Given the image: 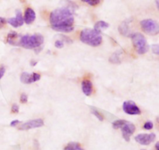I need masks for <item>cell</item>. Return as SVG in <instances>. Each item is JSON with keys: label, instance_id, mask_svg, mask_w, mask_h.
Masks as SVG:
<instances>
[{"label": "cell", "instance_id": "33", "mask_svg": "<svg viewBox=\"0 0 159 150\" xmlns=\"http://www.w3.org/2000/svg\"><path fill=\"white\" fill-rule=\"evenodd\" d=\"M156 6H157V8H159V6H158V0H156Z\"/></svg>", "mask_w": 159, "mask_h": 150}, {"label": "cell", "instance_id": "2", "mask_svg": "<svg viewBox=\"0 0 159 150\" xmlns=\"http://www.w3.org/2000/svg\"><path fill=\"white\" fill-rule=\"evenodd\" d=\"M43 40H44V38L40 34L20 36L18 46L26 48V49H36L37 48H40V45L43 43Z\"/></svg>", "mask_w": 159, "mask_h": 150}, {"label": "cell", "instance_id": "3", "mask_svg": "<svg viewBox=\"0 0 159 150\" xmlns=\"http://www.w3.org/2000/svg\"><path fill=\"white\" fill-rule=\"evenodd\" d=\"M80 40L82 43L92 47H98L102 44V37L100 33L97 32L94 29L82 30L80 34Z\"/></svg>", "mask_w": 159, "mask_h": 150}, {"label": "cell", "instance_id": "4", "mask_svg": "<svg viewBox=\"0 0 159 150\" xmlns=\"http://www.w3.org/2000/svg\"><path fill=\"white\" fill-rule=\"evenodd\" d=\"M132 42L139 54H144L148 51V45L145 37L140 33H135L131 35Z\"/></svg>", "mask_w": 159, "mask_h": 150}, {"label": "cell", "instance_id": "9", "mask_svg": "<svg viewBox=\"0 0 159 150\" xmlns=\"http://www.w3.org/2000/svg\"><path fill=\"white\" fill-rule=\"evenodd\" d=\"M40 75L37 73H33L32 74H30V73L24 72L20 76V81L24 84L33 83V82L40 80Z\"/></svg>", "mask_w": 159, "mask_h": 150}, {"label": "cell", "instance_id": "11", "mask_svg": "<svg viewBox=\"0 0 159 150\" xmlns=\"http://www.w3.org/2000/svg\"><path fill=\"white\" fill-rule=\"evenodd\" d=\"M6 22L15 28L23 26L24 20H23V15H22L21 11L17 10L16 12V16L8 19V20H6Z\"/></svg>", "mask_w": 159, "mask_h": 150}, {"label": "cell", "instance_id": "24", "mask_svg": "<svg viewBox=\"0 0 159 150\" xmlns=\"http://www.w3.org/2000/svg\"><path fill=\"white\" fill-rule=\"evenodd\" d=\"M152 51L156 55H158L159 54V45H153L152 46Z\"/></svg>", "mask_w": 159, "mask_h": 150}, {"label": "cell", "instance_id": "14", "mask_svg": "<svg viewBox=\"0 0 159 150\" xmlns=\"http://www.w3.org/2000/svg\"><path fill=\"white\" fill-rule=\"evenodd\" d=\"M82 90L85 96H89L93 93V83L89 79H84L82 82Z\"/></svg>", "mask_w": 159, "mask_h": 150}, {"label": "cell", "instance_id": "28", "mask_svg": "<svg viewBox=\"0 0 159 150\" xmlns=\"http://www.w3.org/2000/svg\"><path fill=\"white\" fill-rule=\"evenodd\" d=\"M5 72H6V68H5L4 66L0 67V79L3 77L5 74Z\"/></svg>", "mask_w": 159, "mask_h": 150}, {"label": "cell", "instance_id": "30", "mask_svg": "<svg viewBox=\"0 0 159 150\" xmlns=\"http://www.w3.org/2000/svg\"><path fill=\"white\" fill-rule=\"evenodd\" d=\"M61 36L62 38L64 39V40H65L66 42H68V43H72V40H71L70 38H68V37H65V36H64V35H61Z\"/></svg>", "mask_w": 159, "mask_h": 150}, {"label": "cell", "instance_id": "29", "mask_svg": "<svg viewBox=\"0 0 159 150\" xmlns=\"http://www.w3.org/2000/svg\"><path fill=\"white\" fill-rule=\"evenodd\" d=\"M20 123V121H19V120H14V121H12V122L10 123V126L11 127H16V125H18Z\"/></svg>", "mask_w": 159, "mask_h": 150}, {"label": "cell", "instance_id": "15", "mask_svg": "<svg viewBox=\"0 0 159 150\" xmlns=\"http://www.w3.org/2000/svg\"><path fill=\"white\" fill-rule=\"evenodd\" d=\"M19 38H20V36L16 34L14 31L9 33L7 36V42L8 44L11 45H13V46H18V41Z\"/></svg>", "mask_w": 159, "mask_h": 150}, {"label": "cell", "instance_id": "1", "mask_svg": "<svg viewBox=\"0 0 159 150\" xmlns=\"http://www.w3.org/2000/svg\"><path fill=\"white\" fill-rule=\"evenodd\" d=\"M74 9L71 6H62L52 11L50 23L54 30L69 33L74 30Z\"/></svg>", "mask_w": 159, "mask_h": 150}, {"label": "cell", "instance_id": "5", "mask_svg": "<svg viewBox=\"0 0 159 150\" xmlns=\"http://www.w3.org/2000/svg\"><path fill=\"white\" fill-rule=\"evenodd\" d=\"M141 26L143 31L149 35H156L159 33L158 22L152 19H146L141 22Z\"/></svg>", "mask_w": 159, "mask_h": 150}, {"label": "cell", "instance_id": "19", "mask_svg": "<svg viewBox=\"0 0 159 150\" xmlns=\"http://www.w3.org/2000/svg\"><path fill=\"white\" fill-rule=\"evenodd\" d=\"M126 122H127V121H125V120H116L113 122V128L114 129H121Z\"/></svg>", "mask_w": 159, "mask_h": 150}, {"label": "cell", "instance_id": "10", "mask_svg": "<svg viewBox=\"0 0 159 150\" xmlns=\"http://www.w3.org/2000/svg\"><path fill=\"white\" fill-rule=\"evenodd\" d=\"M122 130L123 137L127 142H129L130 139V136L134 133L135 132V126L134 124L130 122H126L121 128Z\"/></svg>", "mask_w": 159, "mask_h": 150}, {"label": "cell", "instance_id": "7", "mask_svg": "<svg viewBox=\"0 0 159 150\" xmlns=\"http://www.w3.org/2000/svg\"><path fill=\"white\" fill-rule=\"evenodd\" d=\"M123 110L126 114L130 115H141V110L134 102L131 101H125L123 104Z\"/></svg>", "mask_w": 159, "mask_h": 150}, {"label": "cell", "instance_id": "20", "mask_svg": "<svg viewBox=\"0 0 159 150\" xmlns=\"http://www.w3.org/2000/svg\"><path fill=\"white\" fill-rule=\"evenodd\" d=\"M91 112H92V114H93V115H95V116H96V118H97L100 121H102L104 120L103 115H102V114L99 111V110H97L96 108H94V107H92Z\"/></svg>", "mask_w": 159, "mask_h": 150}, {"label": "cell", "instance_id": "12", "mask_svg": "<svg viewBox=\"0 0 159 150\" xmlns=\"http://www.w3.org/2000/svg\"><path fill=\"white\" fill-rule=\"evenodd\" d=\"M119 31L120 34L124 37H131L132 34L131 29H130V20H125L120 23L119 26Z\"/></svg>", "mask_w": 159, "mask_h": 150}, {"label": "cell", "instance_id": "26", "mask_svg": "<svg viewBox=\"0 0 159 150\" xmlns=\"http://www.w3.org/2000/svg\"><path fill=\"white\" fill-rule=\"evenodd\" d=\"M55 47L57 48H62L64 47V42L62 41V40H56V42H55Z\"/></svg>", "mask_w": 159, "mask_h": 150}, {"label": "cell", "instance_id": "6", "mask_svg": "<svg viewBox=\"0 0 159 150\" xmlns=\"http://www.w3.org/2000/svg\"><path fill=\"white\" fill-rule=\"evenodd\" d=\"M44 122H43V119H34V120H30V121H28L22 124L20 127L18 128L19 130L22 131H27L33 129H37V128H40L42 126H43Z\"/></svg>", "mask_w": 159, "mask_h": 150}, {"label": "cell", "instance_id": "32", "mask_svg": "<svg viewBox=\"0 0 159 150\" xmlns=\"http://www.w3.org/2000/svg\"><path fill=\"white\" fill-rule=\"evenodd\" d=\"M155 148H156V150H159V143H156V145H155Z\"/></svg>", "mask_w": 159, "mask_h": 150}, {"label": "cell", "instance_id": "27", "mask_svg": "<svg viewBox=\"0 0 159 150\" xmlns=\"http://www.w3.org/2000/svg\"><path fill=\"white\" fill-rule=\"evenodd\" d=\"M6 23V20L3 17H0V29L2 28L5 26V24Z\"/></svg>", "mask_w": 159, "mask_h": 150}, {"label": "cell", "instance_id": "21", "mask_svg": "<svg viewBox=\"0 0 159 150\" xmlns=\"http://www.w3.org/2000/svg\"><path fill=\"white\" fill-rule=\"evenodd\" d=\"M83 2H85L87 3V4H89V6H97V5L99 4V2H100L101 0H82Z\"/></svg>", "mask_w": 159, "mask_h": 150}, {"label": "cell", "instance_id": "22", "mask_svg": "<svg viewBox=\"0 0 159 150\" xmlns=\"http://www.w3.org/2000/svg\"><path fill=\"white\" fill-rule=\"evenodd\" d=\"M153 127L154 124L152 121H147L144 124V129H146V130H151V129H153Z\"/></svg>", "mask_w": 159, "mask_h": 150}, {"label": "cell", "instance_id": "17", "mask_svg": "<svg viewBox=\"0 0 159 150\" xmlns=\"http://www.w3.org/2000/svg\"><path fill=\"white\" fill-rule=\"evenodd\" d=\"M109 26H110V24H109L108 23H107V22L105 21H102V20H100V21H98L97 23L95 24L94 30L97 31V32L101 33V30H102L107 29Z\"/></svg>", "mask_w": 159, "mask_h": 150}, {"label": "cell", "instance_id": "13", "mask_svg": "<svg viewBox=\"0 0 159 150\" xmlns=\"http://www.w3.org/2000/svg\"><path fill=\"white\" fill-rule=\"evenodd\" d=\"M36 19V13L32 8H27L25 11L24 17L23 20L26 24H30L35 20Z\"/></svg>", "mask_w": 159, "mask_h": 150}, {"label": "cell", "instance_id": "34", "mask_svg": "<svg viewBox=\"0 0 159 150\" xmlns=\"http://www.w3.org/2000/svg\"><path fill=\"white\" fill-rule=\"evenodd\" d=\"M80 150H85V149H82H82H81Z\"/></svg>", "mask_w": 159, "mask_h": 150}, {"label": "cell", "instance_id": "23", "mask_svg": "<svg viewBox=\"0 0 159 150\" xmlns=\"http://www.w3.org/2000/svg\"><path fill=\"white\" fill-rule=\"evenodd\" d=\"M27 95H26V93H22V94L20 95V102H21L22 104H26V103H27Z\"/></svg>", "mask_w": 159, "mask_h": 150}, {"label": "cell", "instance_id": "8", "mask_svg": "<svg viewBox=\"0 0 159 150\" xmlns=\"http://www.w3.org/2000/svg\"><path fill=\"white\" fill-rule=\"evenodd\" d=\"M156 135L154 133L152 134H140L135 137L137 143L143 146H148L152 142L155 141Z\"/></svg>", "mask_w": 159, "mask_h": 150}, {"label": "cell", "instance_id": "25", "mask_svg": "<svg viewBox=\"0 0 159 150\" xmlns=\"http://www.w3.org/2000/svg\"><path fill=\"white\" fill-rule=\"evenodd\" d=\"M20 110V107L16 104H13L12 106V112L14 114H17Z\"/></svg>", "mask_w": 159, "mask_h": 150}, {"label": "cell", "instance_id": "31", "mask_svg": "<svg viewBox=\"0 0 159 150\" xmlns=\"http://www.w3.org/2000/svg\"><path fill=\"white\" fill-rule=\"evenodd\" d=\"M37 62H34V61H31V65H32V66H34V65H37Z\"/></svg>", "mask_w": 159, "mask_h": 150}, {"label": "cell", "instance_id": "18", "mask_svg": "<svg viewBox=\"0 0 159 150\" xmlns=\"http://www.w3.org/2000/svg\"><path fill=\"white\" fill-rule=\"evenodd\" d=\"M81 149H82V147H81L79 143L71 142V143H69L65 146L64 150H80Z\"/></svg>", "mask_w": 159, "mask_h": 150}, {"label": "cell", "instance_id": "16", "mask_svg": "<svg viewBox=\"0 0 159 150\" xmlns=\"http://www.w3.org/2000/svg\"><path fill=\"white\" fill-rule=\"evenodd\" d=\"M122 54L120 51H117L116 52L113 53L110 58V62L113 64H120L121 63V59H120V56Z\"/></svg>", "mask_w": 159, "mask_h": 150}]
</instances>
